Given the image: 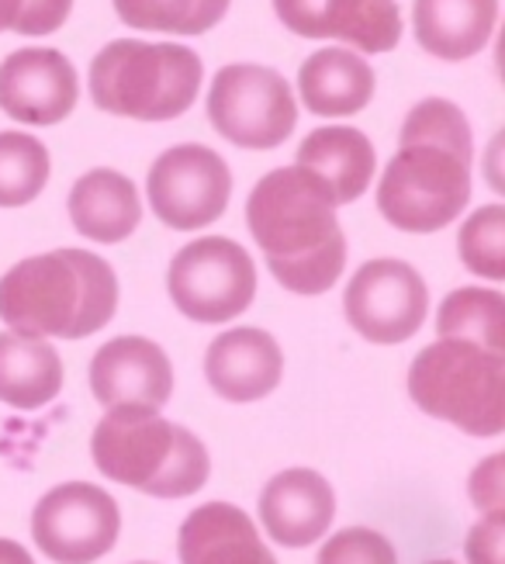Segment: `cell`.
Returning a JSON list of instances; mask_svg holds the SVG:
<instances>
[{"mask_svg":"<svg viewBox=\"0 0 505 564\" xmlns=\"http://www.w3.org/2000/svg\"><path fill=\"white\" fill-rule=\"evenodd\" d=\"M118 18L139 32L205 35L229 14L232 0H111Z\"/></svg>","mask_w":505,"mask_h":564,"instance_id":"obj_24","label":"cell"},{"mask_svg":"<svg viewBox=\"0 0 505 564\" xmlns=\"http://www.w3.org/2000/svg\"><path fill=\"white\" fill-rule=\"evenodd\" d=\"M437 333L505 354V299L495 288H457L440 302Z\"/></svg>","mask_w":505,"mask_h":564,"instance_id":"obj_23","label":"cell"},{"mask_svg":"<svg viewBox=\"0 0 505 564\" xmlns=\"http://www.w3.org/2000/svg\"><path fill=\"white\" fill-rule=\"evenodd\" d=\"M146 194L163 226L198 232L226 215L232 202V170L211 145L180 142L150 166Z\"/></svg>","mask_w":505,"mask_h":564,"instance_id":"obj_9","label":"cell"},{"mask_svg":"<svg viewBox=\"0 0 505 564\" xmlns=\"http://www.w3.org/2000/svg\"><path fill=\"white\" fill-rule=\"evenodd\" d=\"M336 208L329 191L301 166L271 170L250 191L246 226L284 291L316 299L340 281L347 236Z\"/></svg>","mask_w":505,"mask_h":564,"instance_id":"obj_2","label":"cell"},{"mask_svg":"<svg viewBox=\"0 0 505 564\" xmlns=\"http://www.w3.org/2000/svg\"><path fill=\"white\" fill-rule=\"evenodd\" d=\"M471 163L468 115L447 97H426L402 121L398 153L377 181V212L413 236L447 229L471 202Z\"/></svg>","mask_w":505,"mask_h":564,"instance_id":"obj_1","label":"cell"},{"mask_svg":"<svg viewBox=\"0 0 505 564\" xmlns=\"http://www.w3.org/2000/svg\"><path fill=\"white\" fill-rule=\"evenodd\" d=\"M90 457L105 478L153 499H187L211 475L201 440L146 405H111L90 433Z\"/></svg>","mask_w":505,"mask_h":564,"instance_id":"obj_4","label":"cell"},{"mask_svg":"<svg viewBox=\"0 0 505 564\" xmlns=\"http://www.w3.org/2000/svg\"><path fill=\"white\" fill-rule=\"evenodd\" d=\"M205 378L219 399L246 405L267 399L284 378V354L267 329L235 326L208 343Z\"/></svg>","mask_w":505,"mask_h":564,"instance_id":"obj_15","label":"cell"},{"mask_svg":"<svg viewBox=\"0 0 505 564\" xmlns=\"http://www.w3.org/2000/svg\"><path fill=\"white\" fill-rule=\"evenodd\" d=\"M135 564H156V561H135Z\"/></svg>","mask_w":505,"mask_h":564,"instance_id":"obj_34","label":"cell"},{"mask_svg":"<svg viewBox=\"0 0 505 564\" xmlns=\"http://www.w3.org/2000/svg\"><path fill=\"white\" fill-rule=\"evenodd\" d=\"M166 291L190 323L219 326L239 318L256 299V263L229 236H201L177 250Z\"/></svg>","mask_w":505,"mask_h":564,"instance_id":"obj_8","label":"cell"},{"mask_svg":"<svg viewBox=\"0 0 505 564\" xmlns=\"http://www.w3.org/2000/svg\"><path fill=\"white\" fill-rule=\"evenodd\" d=\"M468 496L481 512H505V454H488L471 471Z\"/></svg>","mask_w":505,"mask_h":564,"instance_id":"obj_28","label":"cell"},{"mask_svg":"<svg viewBox=\"0 0 505 564\" xmlns=\"http://www.w3.org/2000/svg\"><path fill=\"white\" fill-rule=\"evenodd\" d=\"M471 564H505V512H485L464 541Z\"/></svg>","mask_w":505,"mask_h":564,"instance_id":"obj_29","label":"cell"},{"mask_svg":"<svg viewBox=\"0 0 505 564\" xmlns=\"http://www.w3.org/2000/svg\"><path fill=\"white\" fill-rule=\"evenodd\" d=\"M316 564H398V551L371 527H347L322 544Z\"/></svg>","mask_w":505,"mask_h":564,"instance_id":"obj_27","label":"cell"},{"mask_svg":"<svg viewBox=\"0 0 505 564\" xmlns=\"http://www.w3.org/2000/svg\"><path fill=\"white\" fill-rule=\"evenodd\" d=\"M413 402L468 436L492 440L505 430V354L471 339L440 336L408 367Z\"/></svg>","mask_w":505,"mask_h":564,"instance_id":"obj_6","label":"cell"},{"mask_svg":"<svg viewBox=\"0 0 505 564\" xmlns=\"http://www.w3.org/2000/svg\"><path fill=\"white\" fill-rule=\"evenodd\" d=\"M180 564H277L260 541L250 512L232 502H205L187 512L177 533Z\"/></svg>","mask_w":505,"mask_h":564,"instance_id":"obj_17","label":"cell"},{"mask_svg":"<svg viewBox=\"0 0 505 564\" xmlns=\"http://www.w3.org/2000/svg\"><path fill=\"white\" fill-rule=\"evenodd\" d=\"M122 533L118 502L98 485L66 481L50 488L32 512V541L56 564L101 561Z\"/></svg>","mask_w":505,"mask_h":564,"instance_id":"obj_10","label":"cell"},{"mask_svg":"<svg viewBox=\"0 0 505 564\" xmlns=\"http://www.w3.org/2000/svg\"><path fill=\"white\" fill-rule=\"evenodd\" d=\"M0 564H35V557L18 541H4V536H0Z\"/></svg>","mask_w":505,"mask_h":564,"instance_id":"obj_31","label":"cell"},{"mask_svg":"<svg viewBox=\"0 0 505 564\" xmlns=\"http://www.w3.org/2000/svg\"><path fill=\"white\" fill-rule=\"evenodd\" d=\"M80 101L77 66L59 48H14L0 63V111L21 126L50 129L74 115Z\"/></svg>","mask_w":505,"mask_h":564,"instance_id":"obj_12","label":"cell"},{"mask_svg":"<svg viewBox=\"0 0 505 564\" xmlns=\"http://www.w3.org/2000/svg\"><path fill=\"white\" fill-rule=\"evenodd\" d=\"M69 223L90 242H125L142 223V202L132 177L111 166H94L69 187Z\"/></svg>","mask_w":505,"mask_h":564,"instance_id":"obj_19","label":"cell"},{"mask_svg":"<svg viewBox=\"0 0 505 564\" xmlns=\"http://www.w3.org/2000/svg\"><path fill=\"white\" fill-rule=\"evenodd\" d=\"M69 14H74V0H25V8H21V21H18L14 32L29 35V39L53 35L69 21Z\"/></svg>","mask_w":505,"mask_h":564,"instance_id":"obj_30","label":"cell"},{"mask_svg":"<svg viewBox=\"0 0 505 564\" xmlns=\"http://www.w3.org/2000/svg\"><path fill=\"white\" fill-rule=\"evenodd\" d=\"M201 80V56L180 42L114 39L90 59V101L118 118H180L195 108Z\"/></svg>","mask_w":505,"mask_h":564,"instance_id":"obj_5","label":"cell"},{"mask_svg":"<svg viewBox=\"0 0 505 564\" xmlns=\"http://www.w3.org/2000/svg\"><path fill=\"white\" fill-rule=\"evenodd\" d=\"M21 8H25V0H0V32H14L18 29Z\"/></svg>","mask_w":505,"mask_h":564,"instance_id":"obj_32","label":"cell"},{"mask_svg":"<svg viewBox=\"0 0 505 564\" xmlns=\"http://www.w3.org/2000/svg\"><path fill=\"white\" fill-rule=\"evenodd\" d=\"M274 14L301 39H340L367 56L402 42L398 0H274Z\"/></svg>","mask_w":505,"mask_h":564,"instance_id":"obj_13","label":"cell"},{"mask_svg":"<svg viewBox=\"0 0 505 564\" xmlns=\"http://www.w3.org/2000/svg\"><path fill=\"white\" fill-rule=\"evenodd\" d=\"M295 166L316 177L336 205H350L371 187L377 170V150L353 126H322L301 139Z\"/></svg>","mask_w":505,"mask_h":564,"instance_id":"obj_18","label":"cell"},{"mask_svg":"<svg viewBox=\"0 0 505 564\" xmlns=\"http://www.w3.org/2000/svg\"><path fill=\"white\" fill-rule=\"evenodd\" d=\"M63 391V360L53 343L25 333H0V402L35 412Z\"/></svg>","mask_w":505,"mask_h":564,"instance_id":"obj_22","label":"cell"},{"mask_svg":"<svg viewBox=\"0 0 505 564\" xmlns=\"http://www.w3.org/2000/svg\"><path fill=\"white\" fill-rule=\"evenodd\" d=\"M347 323L377 347L413 339L429 312V288L413 263L395 257L367 260L343 291Z\"/></svg>","mask_w":505,"mask_h":564,"instance_id":"obj_11","label":"cell"},{"mask_svg":"<svg viewBox=\"0 0 505 564\" xmlns=\"http://www.w3.org/2000/svg\"><path fill=\"white\" fill-rule=\"evenodd\" d=\"M377 77L371 63L350 48L329 45L311 53L298 69V97L311 115L347 118L374 101Z\"/></svg>","mask_w":505,"mask_h":564,"instance_id":"obj_21","label":"cell"},{"mask_svg":"<svg viewBox=\"0 0 505 564\" xmlns=\"http://www.w3.org/2000/svg\"><path fill=\"white\" fill-rule=\"evenodd\" d=\"M90 391L105 409H163L174 395V364L146 336H114L90 357Z\"/></svg>","mask_w":505,"mask_h":564,"instance_id":"obj_14","label":"cell"},{"mask_svg":"<svg viewBox=\"0 0 505 564\" xmlns=\"http://www.w3.org/2000/svg\"><path fill=\"white\" fill-rule=\"evenodd\" d=\"M426 564H457V561H447V557H440V561H426Z\"/></svg>","mask_w":505,"mask_h":564,"instance_id":"obj_33","label":"cell"},{"mask_svg":"<svg viewBox=\"0 0 505 564\" xmlns=\"http://www.w3.org/2000/svg\"><path fill=\"white\" fill-rule=\"evenodd\" d=\"M114 267L90 250L25 257L0 278V318L25 336L84 339L101 333L118 312Z\"/></svg>","mask_w":505,"mask_h":564,"instance_id":"obj_3","label":"cell"},{"mask_svg":"<svg viewBox=\"0 0 505 564\" xmlns=\"http://www.w3.org/2000/svg\"><path fill=\"white\" fill-rule=\"evenodd\" d=\"M498 0H416L413 32L422 53L464 63L492 42Z\"/></svg>","mask_w":505,"mask_h":564,"instance_id":"obj_20","label":"cell"},{"mask_svg":"<svg viewBox=\"0 0 505 564\" xmlns=\"http://www.w3.org/2000/svg\"><path fill=\"white\" fill-rule=\"evenodd\" d=\"M208 121L239 150H277L298 129V97L274 66L229 63L208 87Z\"/></svg>","mask_w":505,"mask_h":564,"instance_id":"obj_7","label":"cell"},{"mask_svg":"<svg viewBox=\"0 0 505 564\" xmlns=\"http://www.w3.org/2000/svg\"><path fill=\"white\" fill-rule=\"evenodd\" d=\"M53 160L29 132H0V208H25L50 184Z\"/></svg>","mask_w":505,"mask_h":564,"instance_id":"obj_25","label":"cell"},{"mask_svg":"<svg viewBox=\"0 0 505 564\" xmlns=\"http://www.w3.org/2000/svg\"><path fill=\"white\" fill-rule=\"evenodd\" d=\"M336 517V492L326 475L311 468H287L260 492V523L281 547H308L322 541Z\"/></svg>","mask_w":505,"mask_h":564,"instance_id":"obj_16","label":"cell"},{"mask_svg":"<svg viewBox=\"0 0 505 564\" xmlns=\"http://www.w3.org/2000/svg\"><path fill=\"white\" fill-rule=\"evenodd\" d=\"M457 253L471 274L485 281H505V208L481 205L471 212L457 232Z\"/></svg>","mask_w":505,"mask_h":564,"instance_id":"obj_26","label":"cell"}]
</instances>
